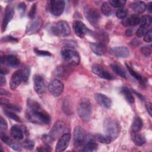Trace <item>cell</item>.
<instances>
[{"mask_svg": "<svg viewBox=\"0 0 152 152\" xmlns=\"http://www.w3.org/2000/svg\"><path fill=\"white\" fill-rule=\"evenodd\" d=\"M21 71H22V74H23V81L27 82L28 80V78L29 77L30 73V68L28 66H26L24 68H23V69H21Z\"/></svg>", "mask_w": 152, "mask_h": 152, "instance_id": "cell-39", "label": "cell"}, {"mask_svg": "<svg viewBox=\"0 0 152 152\" xmlns=\"http://www.w3.org/2000/svg\"><path fill=\"white\" fill-rule=\"evenodd\" d=\"M94 98L96 102L104 108L109 109L112 105V101L110 99L104 94L100 93H96L94 95Z\"/></svg>", "mask_w": 152, "mask_h": 152, "instance_id": "cell-18", "label": "cell"}, {"mask_svg": "<svg viewBox=\"0 0 152 152\" xmlns=\"http://www.w3.org/2000/svg\"><path fill=\"white\" fill-rule=\"evenodd\" d=\"M126 3L125 1L123 0H112L109 1V4L115 8H122Z\"/></svg>", "mask_w": 152, "mask_h": 152, "instance_id": "cell-36", "label": "cell"}, {"mask_svg": "<svg viewBox=\"0 0 152 152\" xmlns=\"http://www.w3.org/2000/svg\"><path fill=\"white\" fill-rule=\"evenodd\" d=\"M2 40L6 41V42H17L18 41V40L16 38L13 37L11 36H7L4 37L2 39Z\"/></svg>", "mask_w": 152, "mask_h": 152, "instance_id": "cell-50", "label": "cell"}, {"mask_svg": "<svg viewBox=\"0 0 152 152\" xmlns=\"http://www.w3.org/2000/svg\"><path fill=\"white\" fill-rule=\"evenodd\" d=\"M18 10L21 12V14H23L26 10V4L24 2H20V4H18Z\"/></svg>", "mask_w": 152, "mask_h": 152, "instance_id": "cell-49", "label": "cell"}, {"mask_svg": "<svg viewBox=\"0 0 152 152\" xmlns=\"http://www.w3.org/2000/svg\"><path fill=\"white\" fill-rule=\"evenodd\" d=\"M33 86L35 91L38 94H42L45 91V83L43 78L39 75H35L33 77Z\"/></svg>", "mask_w": 152, "mask_h": 152, "instance_id": "cell-17", "label": "cell"}, {"mask_svg": "<svg viewBox=\"0 0 152 152\" xmlns=\"http://www.w3.org/2000/svg\"><path fill=\"white\" fill-rule=\"evenodd\" d=\"M152 21V18L150 15H144L141 18H140V22L141 26L147 28L148 27L150 26Z\"/></svg>", "mask_w": 152, "mask_h": 152, "instance_id": "cell-30", "label": "cell"}, {"mask_svg": "<svg viewBox=\"0 0 152 152\" xmlns=\"http://www.w3.org/2000/svg\"><path fill=\"white\" fill-rule=\"evenodd\" d=\"M43 24V21L40 17H37L30 21L26 28V33L29 34L37 33L41 28Z\"/></svg>", "mask_w": 152, "mask_h": 152, "instance_id": "cell-12", "label": "cell"}, {"mask_svg": "<svg viewBox=\"0 0 152 152\" xmlns=\"http://www.w3.org/2000/svg\"><path fill=\"white\" fill-rule=\"evenodd\" d=\"M51 30L54 34L63 37L68 36L71 33L70 27L68 23L64 20L59 21L55 25L52 26Z\"/></svg>", "mask_w": 152, "mask_h": 152, "instance_id": "cell-6", "label": "cell"}, {"mask_svg": "<svg viewBox=\"0 0 152 152\" xmlns=\"http://www.w3.org/2000/svg\"><path fill=\"white\" fill-rule=\"evenodd\" d=\"M152 39V31L151 29L147 31L145 34L144 36V40L147 43H150L151 42Z\"/></svg>", "mask_w": 152, "mask_h": 152, "instance_id": "cell-46", "label": "cell"}, {"mask_svg": "<svg viewBox=\"0 0 152 152\" xmlns=\"http://www.w3.org/2000/svg\"><path fill=\"white\" fill-rule=\"evenodd\" d=\"M110 67L112 69V70L118 75H119L120 77L124 78H126V75L125 72L124 71V70L117 64L115 63H113L110 65Z\"/></svg>", "mask_w": 152, "mask_h": 152, "instance_id": "cell-29", "label": "cell"}, {"mask_svg": "<svg viewBox=\"0 0 152 152\" xmlns=\"http://www.w3.org/2000/svg\"><path fill=\"white\" fill-rule=\"evenodd\" d=\"M65 124L63 121H58L56 122L49 132V137L51 140H55L61 137L65 131Z\"/></svg>", "mask_w": 152, "mask_h": 152, "instance_id": "cell-9", "label": "cell"}, {"mask_svg": "<svg viewBox=\"0 0 152 152\" xmlns=\"http://www.w3.org/2000/svg\"><path fill=\"white\" fill-rule=\"evenodd\" d=\"M84 13L86 18L89 23L95 28H98L100 15L99 12L94 7L87 5L84 8Z\"/></svg>", "mask_w": 152, "mask_h": 152, "instance_id": "cell-4", "label": "cell"}, {"mask_svg": "<svg viewBox=\"0 0 152 152\" xmlns=\"http://www.w3.org/2000/svg\"><path fill=\"white\" fill-rule=\"evenodd\" d=\"M71 139V134L69 133L64 134L59 139L55 148L57 152L64 151L68 146Z\"/></svg>", "mask_w": 152, "mask_h": 152, "instance_id": "cell-14", "label": "cell"}, {"mask_svg": "<svg viewBox=\"0 0 152 152\" xmlns=\"http://www.w3.org/2000/svg\"><path fill=\"white\" fill-rule=\"evenodd\" d=\"M1 95H5V96H9V93L7 91H5V90H4V89H2V88H1Z\"/></svg>", "mask_w": 152, "mask_h": 152, "instance_id": "cell-55", "label": "cell"}, {"mask_svg": "<svg viewBox=\"0 0 152 152\" xmlns=\"http://www.w3.org/2000/svg\"><path fill=\"white\" fill-rule=\"evenodd\" d=\"M14 15V10L13 7L11 5H8L5 10L4 16L3 18L1 28L2 31H4L6 30V28L9 23V22L12 20Z\"/></svg>", "mask_w": 152, "mask_h": 152, "instance_id": "cell-13", "label": "cell"}, {"mask_svg": "<svg viewBox=\"0 0 152 152\" xmlns=\"http://www.w3.org/2000/svg\"><path fill=\"white\" fill-rule=\"evenodd\" d=\"M132 91H134V92L135 94H137V96H138V97H140V99H141L142 100H144V98H143V97H142V95L140 94L139 93H137L136 91H135L134 90H132Z\"/></svg>", "mask_w": 152, "mask_h": 152, "instance_id": "cell-57", "label": "cell"}, {"mask_svg": "<svg viewBox=\"0 0 152 152\" xmlns=\"http://www.w3.org/2000/svg\"><path fill=\"white\" fill-rule=\"evenodd\" d=\"M77 113L84 122H87L91 119L92 106L88 99L84 97L80 100L77 105Z\"/></svg>", "mask_w": 152, "mask_h": 152, "instance_id": "cell-2", "label": "cell"}, {"mask_svg": "<svg viewBox=\"0 0 152 152\" xmlns=\"http://www.w3.org/2000/svg\"><path fill=\"white\" fill-rule=\"evenodd\" d=\"M127 66V69L129 71V72L130 73V74L134 77L135 79H137L140 83H143V79L141 77V75L140 74H139L138 73H137L136 71H135L134 69H132L129 66H128V65H126Z\"/></svg>", "mask_w": 152, "mask_h": 152, "instance_id": "cell-32", "label": "cell"}, {"mask_svg": "<svg viewBox=\"0 0 152 152\" xmlns=\"http://www.w3.org/2000/svg\"><path fill=\"white\" fill-rule=\"evenodd\" d=\"M63 59L69 64L76 66L80 62V57L78 52L73 49L65 48L61 51Z\"/></svg>", "mask_w": 152, "mask_h": 152, "instance_id": "cell-5", "label": "cell"}, {"mask_svg": "<svg viewBox=\"0 0 152 152\" xmlns=\"http://www.w3.org/2000/svg\"><path fill=\"white\" fill-rule=\"evenodd\" d=\"M141 52L144 56H145L146 57H148L151 53V45H146V46H142L141 48Z\"/></svg>", "mask_w": 152, "mask_h": 152, "instance_id": "cell-38", "label": "cell"}, {"mask_svg": "<svg viewBox=\"0 0 152 152\" xmlns=\"http://www.w3.org/2000/svg\"><path fill=\"white\" fill-rule=\"evenodd\" d=\"M128 14L127 10L124 8H119L116 12V17L119 19H124L125 18Z\"/></svg>", "mask_w": 152, "mask_h": 152, "instance_id": "cell-35", "label": "cell"}, {"mask_svg": "<svg viewBox=\"0 0 152 152\" xmlns=\"http://www.w3.org/2000/svg\"><path fill=\"white\" fill-rule=\"evenodd\" d=\"M87 140L85 130L80 126H75L73 131V142L75 148L83 147Z\"/></svg>", "mask_w": 152, "mask_h": 152, "instance_id": "cell-7", "label": "cell"}, {"mask_svg": "<svg viewBox=\"0 0 152 152\" xmlns=\"http://www.w3.org/2000/svg\"><path fill=\"white\" fill-rule=\"evenodd\" d=\"M110 53L119 58H126L129 55V49L125 46H115L110 49Z\"/></svg>", "mask_w": 152, "mask_h": 152, "instance_id": "cell-15", "label": "cell"}, {"mask_svg": "<svg viewBox=\"0 0 152 152\" xmlns=\"http://www.w3.org/2000/svg\"><path fill=\"white\" fill-rule=\"evenodd\" d=\"M4 106L6 108L10 109L11 110H14V111H17V112H20V110H21L20 107H18L16 105H14V104L10 103H4Z\"/></svg>", "mask_w": 152, "mask_h": 152, "instance_id": "cell-43", "label": "cell"}, {"mask_svg": "<svg viewBox=\"0 0 152 152\" xmlns=\"http://www.w3.org/2000/svg\"><path fill=\"white\" fill-rule=\"evenodd\" d=\"M146 29H147V28L140 26V27L137 29V30L136 32H135L136 36H137V37H142V36H144V34H145V33L147 32Z\"/></svg>", "mask_w": 152, "mask_h": 152, "instance_id": "cell-45", "label": "cell"}, {"mask_svg": "<svg viewBox=\"0 0 152 152\" xmlns=\"http://www.w3.org/2000/svg\"><path fill=\"white\" fill-rule=\"evenodd\" d=\"M5 114L10 118H11V119L16 121V122H21V119L20 118V117L15 113H14V112H11V111H10V110H4Z\"/></svg>", "mask_w": 152, "mask_h": 152, "instance_id": "cell-34", "label": "cell"}, {"mask_svg": "<svg viewBox=\"0 0 152 152\" xmlns=\"http://www.w3.org/2000/svg\"><path fill=\"white\" fill-rule=\"evenodd\" d=\"M83 150L86 151H93L96 150L97 148V143L92 139H88L84 143V144L83 146Z\"/></svg>", "mask_w": 152, "mask_h": 152, "instance_id": "cell-24", "label": "cell"}, {"mask_svg": "<svg viewBox=\"0 0 152 152\" xmlns=\"http://www.w3.org/2000/svg\"><path fill=\"white\" fill-rule=\"evenodd\" d=\"M21 145L23 147H24V148L30 150H32L34 146V141L32 140L27 139L22 142Z\"/></svg>", "mask_w": 152, "mask_h": 152, "instance_id": "cell-33", "label": "cell"}, {"mask_svg": "<svg viewBox=\"0 0 152 152\" xmlns=\"http://www.w3.org/2000/svg\"><path fill=\"white\" fill-rule=\"evenodd\" d=\"M73 30L75 34L80 38H83L90 32L88 27L81 21L76 20L73 23Z\"/></svg>", "mask_w": 152, "mask_h": 152, "instance_id": "cell-11", "label": "cell"}, {"mask_svg": "<svg viewBox=\"0 0 152 152\" xmlns=\"http://www.w3.org/2000/svg\"><path fill=\"white\" fill-rule=\"evenodd\" d=\"M131 8L137 13H142L146 10V5L142 1H134L131 4Z\"/></svg>", "mask_w": 152, "mask_h": 152, "instance_id": "cell-23", "label": "cell"}, {"mask_svg": "<svg viewBox=\"0 0 152 152\" xmlns=\"http://www.w3.org/2000/svg\"><path fill=\"white\" fill-rule=\"evenodd\" d=\"M34 52L36 53H37L40 56H51V53L48 52V51H46V50H39L37 49H34Z\"/></svg>", "mask_w": 152, "mask_h": 152, "instance_id": "cell-47", "label": "cell"}, {"mask_svg": "<svg viewBox=\"0 0 152 152\" xmlns=\"http://www.w3.org/2000/svg\"><path fill=\"white\" fill-rule=\"evenodd\" d=\"M65 1L62 0H52L50 2V11L52 15L60 16L65 8Z\"/></svg>", "mask_w": 152, "mask_h": 152, "instance_id": "cell-10", "label": "cell"}, {"mask_svg": "<svg viewBox=\"0 0 152 152\" xmlns=\"http://www.w3.org/2000/svg\"><path fill=\"white\" fill-rule=\"evenodd\" d=\"M101 11L106 16H110L112 14V10L108 2H104L101 5Z\"/></svg>", "mask_w": 152, "mask_h": 152, "instance_id": "cell-31", "label": "cell"}, {"mask_svg": "<svg viewBox=\"0 0 152 152\" xmlns=\"http://www.w3.org/2000/svg\"><path fill=\"white\" fill-rule=\"evenodd\" d=\"M1 140L5 142L6 144L10 145V144L11 143V142L12 141V140L7 135L5 134V132H3V133H1Z\"/></svg>", "mask_w": 152, "mask_h": 152, "instance_id": "cell-44", "label": "cell"}, {"mask_svg": "<svg viewBox=\"0 0 152 152\" xmlns=\"http://www.w3.org/2000/svg\"><path fill=\"white\" fill-rule=\"evenodd\" d=\"M90 48L95 54L99 56L103 55L106 52V46L103 42H91Z\"/></svg>", "mask_w": 152, "mask_h": 152, "instance_id": "cell-19", "label": "cell"}, {"mask_svg": "<svg viewBox=\"0 0 152 152\" xmlns=\"http://www.w3.org/2000/svg\"><path fill=\"white\" fill-rule=\"evenodd\" d=\"M122 92L125 96L126 100L129 103H134L135 102L134 97L131 93V91L129 90V89L126 87H123L122 88Z\"/></svg>", "mask_w": 152, "mask_h": 152, "instance_id": "cell-28", "label": "cell"}, {"mask_svg": "<svg viewBox=\"0 0 152 152\" xmlns=\"http://www.w3.org/2000/svg\"><path fill=\"white\" fill-rule=\"evenodd\" d=\"M145 107L147 109V112L150 115V116H151L152 114V106H151V103L150 102H147L145 103Z\"/></svg>", "mask_w": 152, "mask_h": 152, "instance_id": "cell-51", "label": "cell"}, {"mask_svg": "<svg viewBox=\"0 0 152 152\" xmlns=\"http://www.w3.org/2000/svg\"><path fill=\"white\" fill-rule=\"evenodd\" d=\"M56 74L58 75V77H65L66 72V69L63 66H59L58 68H56V70L55 71Z\"/></svg>", "mask_w": 152, "mask_h": 152, "instance_id": "cell-42", "label": "cell"}, {"mask_svg": "<svg viewBox=\"0 0 152 152\" xmlns=\"http://www.w3.org/2000/svg\"><path fill=\"white\" fill-rule=\"evenodd\" d=\"M92 71L94 74L98 75L99 77L106 80H111L112 78V75L104 70L100 65L94 64L92 66Z\"/></svg>", "mask_w": 152, "mask_h": 152, "instance_id": "cell-20", "label": "cell"}, {"mask_svg": "<svg viewBox=\"0 0 152 152\" xmlns=\"http://www.w3.org/2000/svg\"><path fill=\"white\" fill-rule=\"evenodd\" d=\"M105 135L111 141L115 140L118 137L120 132V126L117 121L112 119H106L103 123Z\"/></svg>", "mask_w": 152, "mask_h": 152, "instance_id": "cell-3", "label": "cell"}, {"mask_svg": "<svg viewBox=\"0 0 152 152\" xmlns=\"http://www.w3.org/2000/svg\"><path fill=\"white\" fill-rule=\"evenodd\" d=\"M140 17L137 14H132L126 19H124L122 23L125 26H137L140 24Z\"/></svg>", "mask_w": 152, "mask_h": 152, "instance_id": "cell-22", "label": "cell"}, {"mask_svg": "<svg viewBox=\"0 0 152 152\" xmlns=\"http://www.w3.org/2000/svg\"><path fill=\"white\" fill-rule=\"evenodd\" d=\"M0 72H1V75H5V74H6L8 73V71H7V70H6L5 69L1 68Z\"/></svg>", "mask_w": 152, "mask_h": 152, "instance_id": "cell-56", "label": "cell"}, {"mask_svg": "<svg viewBox=\"0 0 152 152\" xmlns=\"http://www.w3.org/2000/svg\"><path fill=\"white\" fill-rule=\"evenodd\" d=\"M11 148H12L15 151H21V147L20 146V145H19L18 143H17L16 142L14 141H12L11 143L10 144V145H9Z\"/></svg>", "mask_w": 152, "mask_h": 152, "instance_id": "cell-48", "label": "cell"}, {"mask_svg": "<svg viewBox=\"0 0 152 152\" xmlns=\"http://www.w3.org/2000/svg\"><path fill=\"white\" fill-rule=\"evenodd\" d=\"M125 34L127 36H131L133 34V32L131 29H128V30H126V31L125 32Z\"/></svg>", "mask_w": 152, "mask_h": 152, "instance_id": "cell-53", "label": "cell"}, {"mask_svg": "<svg viewBox=\"0 0 152 152\" xmlns=\"http://www.w3.org/2000/svg\"><path fill=\"white\" fill-rule=\"evenodd\" d=\"M147 11L150 13H151V12H152V2H150L148 4V5H147Z\"/></svg>", "mask_w": 152, "mask_h": 152, "instance_id": "cell-54", "label": "cell"}, {"mask_svg": "<svg viewBox=\"0 0 152 152\" xmlns=\"http://www.w3.org/2000/svg\"><path fill=\"white\" fill-rule=\"evenodd\" d=\"M27 119L37 124H48L50 122L49 115L45 111L36 101L28 99L27 109L26 111Z\"/></svg>", "mask_w": 152, "mask_h": 152, "instance_id": "cell-1", "label": "cell"}, {"mask_svg": "<svg viewBox=\"0 0 152 152\" xmlns=\"http://www.w3.org/2000/svg\"><path fill=\"white\" fill-rule=\"evenodd\" d=\"M8 128V124L7 121L1 116L0 119V129L1 132L3 133L5 132Z\"/></svg>", "mask_w": 152, "mask_h": 152, "instance_id": "cell-41", "label": "cell"}, {"mask_svg": "<svg viewBox=\"0 0 152 152\" xmlns=\"http://www.w3.org/2000/svg\"><path fill=\"white\" fill-rule=\"evenodd\" d=\"M48 89L50 94L55 96H59L64 91V83L59 79L55 78L52 80L49 84Z\"/></svg>", "mask_w": 152, "mask_h": 152, "instance_id": "cell-8", "label": "cell"}, {"mask_svg": "<svg viewBox=\"0 0 152 152\" xmlns=\"http://www.w3.org/2000/svg\"><path fill=\"white\" fill-rule=\"evenodd\" d=\"M5 83H6L5 78L4 76L1 75V78H0V84H1V85L2 86V85H3V84H5Z\"/></svg>", "mask_w": 152, "mask_h": 152, "instance_id": "cell-52", "label": "cell"}, {"mask_svg": "<svg viewBox=\"0 0 152 152\" xmlns=\"http://www.w3.org/2000/svg\"><path fill=\"white\" fill-rule=\"evenodd\" d=\"M132 139L134 143L138 146H141L144 145L146 142V140L142 135L137 134L136 132H135V134H134V135H132Z\"/></svg>", "mask_w": 152, "mask_h": 152, "instance_id": "cell-27", "label": "cell"}, {"mask_svg": "<svg viewBox=\"0 0 152 152\" xmlns=\"http://www.w3.org/2000/svg\"><path fill=\"white\" fill-rule=\"evenodd\" d=\"M36 10H37V5H36V4L34 3L31 7L30 10L29 11V12L28 14V17L30 19L33 20V19L34 18L35 14H36Z\"/></svg>", "mask_w": 152, "mask_h": 152, "instance_id": "cell-40", "label": "cell"}, {"mask_svg": "<svg viewBox=\"0 0 152 152\" xmlns=\"http://www.w3.org/2000/svg\"><path fill=\"white\" fill-rule=\"evenodd\" d=\"M23 81V77L21 69L16 71L12 75L10 81V86L11 90H15Z\"/></svg>", "mask_w": 152, "mask_h": 152, "instance_id": "cell-16", "label": "cell"}, {"mask_svg": "<svg viewBox=\"0 0 152 152\" xmlns=\"http://www.w3.org/2000/svg\"><path fill=\"white\" fill-rule=\"evenodd\" d=\"M7 65L11 68H17L20 65V61L18 58L13 55H10L5 57Z\"/></svg>", "mask_w": 152, "mask_h": 152, "instance_id": "cell-25", "label": "cell"}, {"mask_svg": "<svg viewBox=\"0 0 152 152\" xmlns=\"http://www.w3.org/2000/svg\"><path fill=\"white\" fill-rule=\"evenodd\" d=\"M143 122L141 119L138 116H135L134 118L132 126H131V129L132 131L135 132H138L142 127Z\"/></svg>", "mask_w": 152, "mask_h": 152, "instance_id": "cell-26", "label": "cell"}, {"mask_svg": "<svg viewBox=\"0 0 152 152\" xmlns=\"http://www.w3.org/2000/svg\"><path fill=\"white\" fill-rule=\"evenodd\" d=\"M96 138L99 142L103 143V144H109L112 142L111 140L107 136L101 135V134L96 135Z\"/></svg>", "mask_w": 152, "mask_h": 152, "instance_id": "cell-37", "label": "cell"}, {"mask_svg": "<svg viewBox=\"0 0 152 152\" xmlns=\"http://www.w3.org/2000/svg\"><path fill=\"white\" fill-rule=\"evenodd\" d=\"M10 132L11 136L16 139V140H22L24 137V131L23 130V128H21L18 125H13L10 129Z\"/></svg>", "mask_w": 152, "mask_h": 152, "instance_id": "cell-21", "label": "cell"}]
</instances>
